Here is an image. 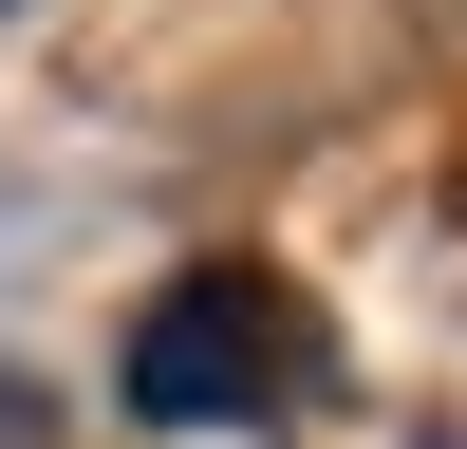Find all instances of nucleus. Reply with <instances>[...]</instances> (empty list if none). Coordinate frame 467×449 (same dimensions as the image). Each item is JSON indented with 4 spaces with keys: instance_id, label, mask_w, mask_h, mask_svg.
I'll return each mask as SVG.
<instances>
[{
    "instance_id": "1",
    "label": "nucleus",
    "mask_w": 467,
    "mask_h": 449,
    "mask_svg": "<svg viewBox=\"0 0 467 449\" xmlns=\"http://www.w3.org/2000/svg\"><path fill=\"white\" fill-rule=\"evenodd\" d=\"M318 374H337L318 299H299V281H262V262H187V281L150 299L131 337H112L131 431H281Z\"/></svg>"
},
{
    "instance_id": "2",
    "label": "nucleus",
    "mask_w": 467,
    "mask_h": 449,
    "mask_svg": "<svg viewBox=\"0 0 467 449\" xmlns=\"http://www.w3.org/2000/svg\"><path fill=\"white\" fill-rule=\"evenodd\" d=\"M0 449H75V412H57V393H37V374H19V356H0Z\"/></svg>"
}]
</instances>
